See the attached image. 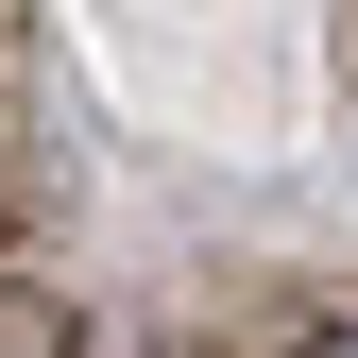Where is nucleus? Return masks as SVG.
<instances>
[{"mask_svg": "<svg viewBox=\"0 0 358 358\" xmlns=\"http://www.w3.org/2000/svg\"><path fill=\"white\" fill-rule=\"evenodd\" d=\"M290 358H358V324H307V341H290Z\"/></svg>", "mask_w": 358, "mask_h": 358, "instance_id": "1", "label": "nucleus"}]
</instances>
